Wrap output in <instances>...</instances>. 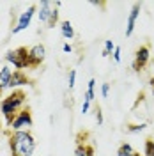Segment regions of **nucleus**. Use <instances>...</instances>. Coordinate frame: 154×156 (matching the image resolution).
I'll use <instances>...</instances> for the list:
<instances>
[{
	"label": "nucleus",
	"instance_id": "obj_8",
	"mask_svg": "<svg viewBox=\"0 0 154 156\" xmlns=\"http://www.w3.org/2000/svg\"><path fill=\"white\" fill-rule=\"evenodd\" d=\"M53 4L50 2V0H44V2H41V5L37 7V18L41 23H48L50 20V14H51V11H53Z\"/></svg>",
	"mask_w": 154,
	"mask_h": 156
},
{
	"label": "nucleus",
	"instance_id": "obj_24",
	"mask_svg": "<svg viewBox=\"0 0 154 156\" xmlns=\"http://www.w3.org/2000/svg\"><path fill=\"white\" fill-rule=\"evenodd\" d=\"M87 156H94V147L87 144Z\"/></svg>",
	"mask_w": 154,
	"mask_h": 156
},
{
	"label": "nucleus",
	"instance_id": "obj_26",
	"mask_svg": "<svg viewBox=\"0 0 154 156\" xmlns=\"http://www.w3.org/2000/svg\"><path fill=\"white\" fill-rule=\"evenodd\" d=\"M0 129H4V119H2V115H0Z\"/></svg>",
	"mask_w": 154,
	"mask_h": 156
},
{
	"label": "nucleus",
	"instance_id": "obj_10",
	"mask_svg": "<svg viewBox=\"0 0 154 156\" xmlns=\"http://www.w3.org/2000/svg\"><path fill=\"white\" fill-rule=\"evenodd\" d=\"M11 80H12V69L9 66H2L0 68V92L11 89Z\"/></svg>",
	"mask_w": 154,
	"mask_h": 156
},
{
	"label": "nucleus",
	"instance_id": "obj_19",
	"mask_svg": "<svg viewBox=\"0 0 154 156\" xmlns=\"http://www.w3.org/2000/svg\"><path fill=\"white\" fill-rule=\"evenodd\" d=\"M94 112H96V121H97V124L101 126V124L105 122V119H103V112H101V107H99V105H96Z\"/></svg>",
	"mask_w": 154,
	"mask_h": 156
},
{
	"label": "nucleus",
	"instance_id": "obj_4",
	"mask_svg": "<svg viewBox=\"0 0 154 156\" xmlns=\"http://www.w3.org/2000/svg\"><path fill=\"white\" fill-rule=\"evenodd\" d=\"M34 14H37V5L36 4H32L29 9L25 11V12H21L19 14V18L16 20V23H14V27H12V36L14 34H19L21 30H25V29H29L30 27V23H32V18H34Z\"/></svg>",
	"mask_w": 154,
	"mask_h": 156
},
{
	"label": "nucleus",
	"instance_id": "obj_12",
	"mask_svg": "<svg viewBox=\"0 0 154 156\" xmlns=\"http://www.w3.org/2000/svg\"><path fill=\"white\" fill-rule=\"evenodd\" d=\"M94 87H96V80H94V78H90V80H89V83H87L85 94H83V99H89L90 103H92V101H94V98H96V94H94Z\"/></svg>",
	"mask_w": 154,
	"mask_h": 156
},
{
	"label": "nucleus",
	"instance_id": "obj_2",
	"mask_svg": "<svg viewBox=\"0 0 154 156\" xmlns=\"http://www.w3.org/2000/svg\"><path fill=\"white\" fill-rule=\"evenodd\" d=\"M4 60L14 68V71H23V69H30V62H29V48L25 46H18L14 50H9Z\"/></svg>",
	"mask_w": 154,
	"mask_h": 156
},
{
	"label": "nucleus",
	"instance_id": "obj_15",
	"mask_svg": "<svg viewBox=\"0 0 154 156\" xmlns=\"http://www.w3.org/2000/svg\"><path fill=\"white\" fill-rule=\"evenodd\" d=\"M144 156H154V138H147L144 142Z\"/></svg>",
	"mask_w": 154,
	"mask_h": 156
},
{
	"label": "nucleus",
	"instance_id": "obj_25",
	"mask_svg": "<svg viewBox=\"0 0 154 156\" xmlns=\"http://www.w3.org/2000/svg\"><path fill=\"white\" fill-rule=\"evenodd\" d=\"M149 85H151V87H152V89H154V76H152V78H151V80H149Z\"/></svg>",
	"mask_w": 154,
	"mask_h": 156
},
{
	"label": "nucleus",
	"instance_id": "obj_13",
	"mask_svg": "<svg viewBox=\"0 0 154 156\" xmlns=\"http://www.w3.org/2000/svg\"><path fill=\"white\" fill-rule=\"evenodd\" d=\"M73 156H87V144L85 142H82V133L78 135L76 147H75V154Z\"/></svg>",
	"mask_w": 154,
	"mask_h": 156
},
{
	"label": "nucleus",
	"instance_id": "obj_6",
	"mask_svg": "<svg viewBox=\"0 0 154 156\" xmlns=\"http://www.w3.org/2000/svg\"><path fill=\"white\" fill-rule=\"evenodd\" d=\"M44 58H46V46L44 44H34V46H30L29 48V62H30V69L34 68H39L43 62H44Z\"/></svg>",
	"mask_w": 154,
	"mask_h": 156
},
{
	"label": "nucleus",
	"instance_id": "obj_16",
	"mask_svg": "<svg viewBox=\"0 0 154 156\" xmlns=\"http://www.w3.org/2000/svg\"><path fill=\"white\" fill-rule=\"evenodd\" d=\"M114 50H115L114 41H112V39H106V41H105V48H103V51H101V55H103V57H110Z\"/></svg>",
	"mask_w": 154,
	"mask_h": 156
},
{
	"label": "nucleus",
	"instance_id": "obj_21",
	"mask_svg": "<svg viewBox=\"0 0 154 156\" xmlns=\"http://www.w3.org/2000/svg\"><path fill=\"white\" fill-rule=\"evenodd\" d=\"M108 94H110V83L106 82V83H103V85H101V96L108 98Z\"/></svg>",
	"mask_w": 154,
	"mask_h": 156
},
{
	"label": "nucleus",
	"instance_id": "obj_17",
	"mask_svg": "<svg viewBox=\"0 0 154 156\" xmlns=\"http://www.w3.org/2000/svg\"><path fill=\"white\" fill-rule=\"evenodd\" d=\"M58 23V9L57 7H53V11H51V14H50V20H48V29H55V25Z\"/></svg>",
	"mask_w": 154,
	"mask_h": 156
},
{
	"label": "nucleus",
	"instance_id": "obj_22",
	"mask_svg": "<svg viewBox=\"0 0 154 156\" xmlns=\"http://www.w3.org/2000/svg\"><path fill=\"white\" fill-rule=\"evenodd\" d=\"M114 60L121 62V46H115V50H114Z\"/></svg>",
	"mask_w": 154,
	"mask_h": 156
},
{
	"label": "nucleus",
	"instance_id": "obj_3",
	"mask_svg": "<svg viewBox=\"0 0 154 156\" xmlns=\"http://www.w3.org/2000/svg\"><path fill=\"white\" fill-rule=\"evenodd\" d=\"M34 126V117H32V112H30L29 107L21 108L16 117H14V121H12V124L9 126V131H25V129H30V128Z\"/></svg>",
	"mask_w": 154,
	"mask_h": 156
},
{
	"label": "nucleus",
	"instance_id": "obj_28",
	"mask_svg": "<svg viewBox=\"0 0 154 156\" xmlns=\"http://www.w3.org/2000/svg\"><path fill=\"white\" fill-rule=\"evenodd\" d=\"M152 96H154V89H152Z\"/></svg>",
	"mask_w": 154,
	"mask_h": 156
},
{
	"label": "nucleus",
	"instance_id": "obj_18",
	"mask_svg": "<svg viewBox=\"0 0 154 156\" xmlns=\"http://www.w3.org/2000/svg\"><path fill=\"white\" fill-rule=\"evenodd\" d=\"M75 83H76V69H71V71H69V76H68V85H69V89L75 87Z\"/></svg>",
	"mask_w": 154,
	"mask_h": 156
},
{
	"label": "nucleus",
	"instance_id": "obj_11",
	"mask_svg": "<svg viewBox=\"0 0 154 156\" xmlns=\"http://www.w3.org/2000/svg\"><path fill=\"white\" fill-rule=\"evenodd\" d=\"M60 34H62V37L68 39V41L75 37V29H73V23H71L69 20L60 21Z\"/></svg>",
	"mask_w": 154,
	"mask_h": 156
},
{
	"label": "nucleus",
	"instance_id": "obj_27",
	"mask_svg": "<svg viewBox=\"0 0 154 156\" xmlns=\"http://www.w3.org/2000/svg\"><path fill=\"white\" fill-rule=\"evenodd\" d=\"M0 94H2V92H0ZM0 101H2V96H0Z\"/></svg>",
	"mask_w": 154,
	"mask_h": 156
},
{
	"label": "nucleus",
	"instance_id": "obj_7",
	"mask_svg": "<svg viewBox=\"0 0 154 156\" xmlns=\"http://www.w3.org/2000/svg\"><path fill=\"white\" fill-rule=\"evenodd\" d=\"M140 9H142V5L136 2L133 4V7L129 11V14H128V23H126V37H129L131 34H133V30H135V25H136V20L140 16Z\"/></svg>",
	"mask_w": 154,
	"mask_h": 156
},
{
	"label": "nucleus",
	"instance_id": "obj_23",
	"mask_svg": "<svg viewBox=\"0 0 154 156\" xmlns=\"http://www.w3.org/2000/svg\"><path fill=\"white\" fill-rule=\"evenodd\" d=\"M62 51H64V53H71V51H73V46H71L69 43H64V44H62Z\"/></svg>",
	"mask_w": 154,
	"mask_h": 156
},
{
	"label": "nucleus",
	"instance_id": "obj_14",
	"mask_svg": "<svg viewBox=\"0 0 154 156\" xmlns=\"http://www.w3.org/2000/svg\"><path fill=\"white\" fill-rule=\"evenodd\" d=\"M149 126L147 122H138V124H128L126 126V131L128 133H140V131H144L145 128Z\"/></svg>",
	"mask_w": 154,
	"mask_h": 156
},
{
	"label": "nucleus",
	"instance_id": "obj_5",
	"mask_svg": "<svg viewBox=\"0 0 154 156\" xmlns=\"http://www.w3.org/2000/svg\"><path fill=\"white\" fill-rule=\"evenodd\" d=\"M149 60H151V48L147 44H144V46H140L135 51V60H133L131 68H133V71L140 73V71L145 69V66L149 64Z\"/></svg>",
	"mask_w": 154,
	"mask_h": 156
},
{
	"label": "nucleus",
	"instance_id": "obj_20",
	"mask_svg": "<svg viewBox=\"0 0 154 156\" xmlns=\"http://www.w3.org/2000/svg\"><path fill=\"white\" fill-rule=\"evenodd\" d=\"M117 156H142V154L136 153L135 149H133V151H122V149H119V151H117Z\"/></svg>",
	"mask_w": 154,
	"mask_h": 156
},
{
	"label": "nucleus",
	"instance_id": "obj_1",
	"mask_svg": "<svg viewBox=\"0 0 154 156\" xmlns=\"http://www.w3.org/2000/svg\"><path fill=\"white\" fill-rule=\"evenodd\" d=\"M9 138L11 156H34V151L37 147L36 136L30 133V129L25 131H5Z\"/></svg>",
	"mask_w": 154,
	"mask_h": 156
},
{
	"label": "nucleus",
	"instance_id": "obj_9",
	"mask_svg": "<svg viewBox=\"0 0 154 156\" xmlns=\"http://www.w3.org/2000/svg\"><path fill=\"white\" fill-rule=\"evenodd\" d=\"M30 83V78L27 76L25 71H12V80H11V89H19L23 85H29Z\"/></svg>",
	"mask_w": 154,
	"mask_h": 156
}]
</instances>
